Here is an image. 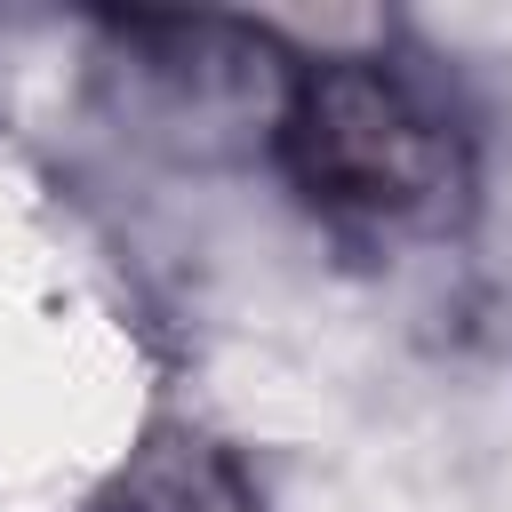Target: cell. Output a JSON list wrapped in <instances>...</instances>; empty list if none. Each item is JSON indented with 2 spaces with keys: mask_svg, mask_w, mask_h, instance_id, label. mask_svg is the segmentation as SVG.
I'll return each instance as SVG.
<instances>
[{
  "mask_svg": "<svg viewBox=\"0 0 512 512\" xmlns=\"http://www.w3.org/2000/svg\"><path fill=\"white\" fill-rule=\"evenodd\" d=\"M264 152L312 216L360 240L440 232L472 192L464 128L392 56H296Z\"/></svg>",
  "mask_w": 512,
  "mask_h": 512,
  "instance_id": "6da1fadb",
  "label": "cell"
},
{
  "mask_svg": "<svg viewBox=\"0 0 512 512\" xmlns=\"http://www.w3.org/2000/svg\"><path fill=\"white\" fill-rule=\"evenodd\" d=\"M96 512H264V488L232 440H216L208 424L160 416L96 488Z\"/></svg>",
  "mask_w": 512,
  "mask_h": 512,
  "instance_id": "7a4b0ae2",
  "label": "cell"
}]
</instances>
